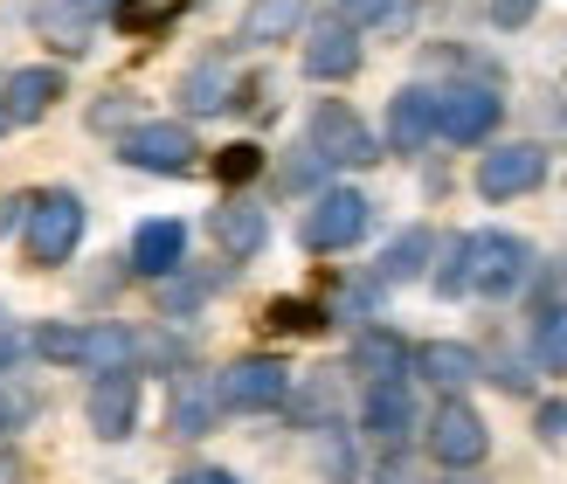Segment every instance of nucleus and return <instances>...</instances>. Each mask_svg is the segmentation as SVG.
<instances>
[{
    "label": "nucleus",
    "instance_id": "nucleus-1",
    "mask_svg": "<svg viewBox=\"0 0 567 484\" xmlns=\"http://www.w3.org/2000/svg\"><path fill=\"white\" fill-rule=\"evenodd\" d=\"M533 277V249L513 229H471L464 236V291L477 298H513Z\"/></svg>",
    "mask_w": 567,
    "mask_h": 484
},
{
    "label": "nucleus",
    "instance_id": "nucleus-34",
    "mask_svg": "<svg viewBox=\"0 0 567 484\" xmlns=\"http://www.w3.org/2000/svg\"><path fill=\"white\" fill-rule=\"evenodd\" d=\"M21 353H28V332H21V326L8 319V311H0V367H14Z\"/></svg>",
    "mask_w": 567,
    "mask_h": 484
},
{
    "label": "nucleus",
    "instance_id": "nucleus-29",
    "mask_svg": "<svg viewBox=\"0 0 567 484\" xmlns=\"http://www.w3.org/2000/svg\"><path fill=\"white\" fill-rule=\"evenodd\" d=\"M319 464H326V477H332V484H347V477H353V457H347V430H339V422H326Z\"/></svg>",
    "mask_w": 567,
    "mask_h": 484
},
{
    "label": "nucleus",
    "instance_id": "nucleus-33",
    "mask_svg": "<svg viewBox=\"0 0 567 484\" xmlns=\"http://www.w3.org/2000/svg\"><path fill=\"white\" fill-rule=\"evenodd\" d=\"M485 8H492L498 28H526L533 14H540V0H485Z\"/></svg>",
    "mask_w": 567,
    "mask_h": 484
},
{
    "label": "nucleus",
    "instance_id": "nucleus-41",
    "mask_svg": "<svg viewBox=\"0 0 567 484\" xmlns=\"http://www.w3.org/2000/svg\"><path fill=\"white\" fill-rule=\"evenodd\" d=\"M0 132H8V111H0Z\"/></svg>",
    "mask_w": 567,
    "mask_h": 484
},
{
    "label": "nucleus",
    "instance_id": "nucleus-28",
    "mask_svg": "<svg viewBox=\"0 0 567 484\" xmlns=\"http://www.w3.org/2000/svg\"><path fill=\"white\" fill-rule=\"evenodd\" d=\"M76 339H83V326H42V332H35V353L76 367Z\"/></svg>",
    "mask_w": 567,
    "mask_h": 484
},
{
    "label": "nucleus",
    "instance_id": "nucleus-18",
    "mask_svg": "<svg viewBox=\"0 0 567 484\" xmlns=\"http://www.w3.org/2000/svg\"><path fill=\"white\" fill-rule=\"evenodd\" d=\"M138 332L132 326H118V319H97V326H83V339H76V367L83 374H111V367H138Z\"/></svg>",
    "mask_w": 567,
    "mask_h": 484
},
{
    "label": "nucleus",
    "instance_id": "nucleus-3",
    "mask_svg": "<svg viewBox=\"0 0 567 484\" xmlns=\"http://www.w3.org/2000/svg\"><path fill=\"white\" fill-rule=\"evenodd\" d=\"M311 159L319 166H374L381 138H374V125H367L353 104L326 97L319 111H311Z\"/></svg>",
    "mask_w": 567,
    "mask_h": 484
},
{
    "label": "nucleus",
    "instance_id": "nucleus-32",
    "mask_svg": "<svg viewBox=\"0 0 567 484\" xmlns=\"http://www.w3.org/2000/svg\"><path fill=\"white\" fill-rule=\"evenodd\" d=\"M257 166H264V153H257V146H221L215 174H221V181H249V174H257Z\"/></svg>",
    "mask_w": 567,
    "mask_h": 484
},
{
    "label": "nucleus",
    "instance_id": "nucleus-23",
    "mask_svg": "<svg viewBox=\"0 0 567 484\" xmlns=\"http://www.w3.org/2000/svg\"><path fill=\"white\" fill-rule=\"evenodd\" d=\"M181 104L187 111H221V104H229V63H215V55H208V63H194L181 76Z\"/></svg>",
    "mask_w": 567,
    "mask_h": 484
},
{
    "label": "nucleus",
    "instance_id": "nucleus-10",
    "mask_svg": "<svg viewBox=\"0 0 567 484\" xmlns=\"http://www.w3.org/2000/svg\"><path fill=\"white\" fill-rule=\"evenodd\" d=\"M83 415H91V430L104 443H125L138 430V374H132V367L91 374V388H83Z\"/></svg>",
    "mask_w": 567,
    "mask_h": 484
},
{
    "label": "nucleus",
    "instance_id": "nucleus-7",
    "mask_svg": "<svg viewBox=\"0 0 567 484\" xmlns=\"http://www.w3.org/2000/svg\"><path fill=\"white\" fill-rule=\"evenodd\" d=\"M430 457L450 464V471H477L492 457V430H485V415H477L464 394H450V402L430 415Z\"/></svg>",
    "mask_w": 567,
    "mask_h": 484
},
{
    "label": "nucleus",
    "instance_id": "nucleus-11",
    "mask_svg": "<svg viewBox=\"0 0 567 484\" xmlns=\"http://www.w3.org/2000/svg\"><path fill=\"white\" fill-rule=\"evenodd\" d=\"M360 28L353 21H319V28H311V35H305V76L311 83H347L353 70H360Z\"/></svg>",
    "mask_w": 567,
    "mask_h": 484
},
{
    "label": "nucleus",
    "instance_id": "nucleus-13",
    "mask_svg": "<svg viewBox=\"0 0 567 484\" xmlns=\"http://www.w3.org/2000/svg\"><path fill=\"white\" fill-rule=\"evenodd\" d=\"M360 430L374 436V443H402L415 430V394H409V374H394V381H367L360 394Z\"/></svg>",
    "mask_w": 567,
    "mask_h": 484
},
{
    "label": "nucleus",
    "instance_id": "nucleus-5",
    "mask_svg": "<svg viewBox=\"0 0 567 484\" xmlns=\"http://www.w3.org/2000/svg\"><path fill=\"white\" fill-rule=\"evenodd\" d=\"M367 222H374V202H367L360 187H326L319 202L305 208V249H319V256H332V249H353L360 236H367Z\"/></svg>",
    "mask_w": 567,
    "mask_h": 484
},
{
    "label": "nucleus",
    "instance_id": "nucleus-12",
    "mask_svg": "<svg viewBox=\"0 0 567 484\" xmlns=\"http://www.w3.org/2000/svg\"><path fill=\"white\" fill-rule=\"evenodd\" d=\"M208 236L229 264H249V256H264V243H270V215L257 202H243V194H229L221 208H208Z\"/></svg>",
    "mask_w": 567,
    "mask_h": 484
},
{
    "label": "nucleus",
    "instance_id": "nucleus-40",
    "mask_svg": "<svg viewBox=\"0 0 567 484\" xmlns=\"http://www.w3.org/2000/svg\"><path fill=\"white\" fill-rule=\"evenodd\" d=\"M443 484H485V477H477V471H450Z\"/></svg>",
    "mask_w": 567,
    "mask_h": 484
},
{
    "label": "nucleus",
    "instance_id": "nucleus-37",
    "mask_svg": "<svg viewBox=\"0 0 567 484\" xmlns=\"http://www.w3.org/2000/svg\"><path fill=\"white\" fill-rule=\"evenodd\" d=\"M174 484H236L229 471H187V477H174Z\"/></svg>",
    "mask_w": 567,
    "mask_h": 484
},
{
    "label": "nucleus",
    "instance_id": "nucleus-24",
    "mask_svg": "<svg viewBox=\"0 0 567 484\" xmlns=\"http://www.w3.org/2000/svg\"><path fill=\"white\" fill-rule=\"evenodd\" d=\"M533 360H540L547 374H567V298L540 311V326H533Z\"/></svg>",
    "mask_w": 567,
    "mask_h": 484
},
{
    "label": "nucleus",
    "instance_id": "nucleus-14",
    "mask_svg": "<svg viewBox=\"0 0 567 484\" xmlns=\"http://www.w3.org/2000/svg\"><path fill=\"white\" fill-rule=\"evenodd\" d=\"M436 138V91L430 83H409L388 104V153H422Z\"/></svg>",
    "mask_w": 567,
    "mask_h": 484
},
{
    "label": "nucleus",
    "instance_id": "nucleus-39",
    "mask_svg": "<svg viewBox=\"0 0 567 484\" xmlns=\"http://www.w3.org/2000/svg\"><path fill=\"white\" fill-rule=\"evenodd\" d=\"M21 415V402H8V394H0V430H8V422Z\"/></svg>",
    "mask_w": 567,
    "mask_h": 484
},
{
    "label": "nucleus",
    "instance_id": "nucleus-4",
    "mask_svg": "<svg viewBox=\"0 0 567 484\" xmlns=\"http://www.w3.org/2000/svg\"><path fill=\"white\" fill-rule=\"evenodd\" d=\"M221 388V409H243V415H264V409H284L291 402V367L277 353H243L215 374Z\"/></svg>",
    "mask_w": 567,
    "mask_h": 484
},
{
    "label": "nucleus",
    "instance_id": "nucleus-35",
    "mask_svg": "<svg viewBox=\"0 0 567 484\" xmlns=\"http://www.w3.org/2000/svg\"><path fill=\"white\" fill-rule=\"evenodd\" d=\"M125 111H132V104H125V91H111V97H104V104L91 111V125L104 132V125H118V119H125Z\"/></svg>",
    "mask_w": 567,
    "mask_h": 484
},
{
    "label": "nucleus",
    "instance_id": "nucleus-38",
    "mask_svg": "<svg viewBox=\"0 0 567 484\" xmlns=\"http://www.w3.org/2000/svg\"><path fill=\"white\" fill-rule=\"evenodd\" d=\"M0 484H21V457H14V450H0Z\"/></svg>",
    "mask_w": 567,
    "mask_h": 484
},
{
    "label": "nucleus",
    "instance_id": "nucleus-19",
    "mask_svg": "<svg viewBox=\"0 0 567 484\" xmlns=\"http://www.w3.org/2000/svg\"><path fill=\"white\" fill-rule=\"evenodd\" d=\"M215 415H221V388H215V374H181V381H174V402H166L174 436H208Z\"/></svg>",
    "mask_w": 567,
    "mask_h": 484
},
{
    "label": "nucleus",
    "instance_id": "nucleus-31",
    "mask_svg": "<svg viewBox=\"0 0 567 484\" xmlns=\"http://www.w3.org/2000/svg\"><path fill=\"white\" fill-rule=\"evenodd\" d=\"M374 484H430V477H422V464L409 457V450H388V457L374 464Z\"/></svg>",
    "mask_w": 567,
    "mask_h": 484
},
{
    "label": "nucleus",
    "instance_id": "nucleus-22",
    "mask_svg": "<svg viewBox=\"0 0 567 484\" xmlns=\"http://www.w3.org/2000/svg\"><path fill=\"white\" fill-rule=\"evenodd\" d=\"M436 256V236L430 229H402L388 243V256H381V284H409V277H422V264Z\"/></svg>",
    "mask_w": 567,
    "mask_h": 484
},
{
    "label": "nucleus",
    "instance_id": "nucleus-30",
    "mask_svg": "<svg viewBox=\"0 0 567 484\" xmlns=\"http://www.w3.org/2000/svg\"><path fill=\"white\" fill-rule=\"evenodd\" d=\"M436 264H443V270H436V291H443V298H464V236H450Z\"/></svg>",
    "mask_w": 567,
    "mask_h": 484
},
{
    "label": "nucleus",
    "instance_id": "nucleus-36",
    "mask_svg": "<svg viewBox=\"0 0 567 484\" xmlns=\"http://www.w3.org/2000/svg\"><path fill=\"white\" fill-rule=\"evenodd\" d=\"M540 436H567V402H547L540 409Z\"/></svg>",
    "mask_w": 567,
    "mask_h": 484
},
{
    "label": "nucleus",
    "instance_id": "nucleus-20",
    "mask_svg": "<svg viewBox=\"0 0 567 484\" xmlns=\"http://www.w3.org/2000/svg\"><path fill=\"white\" fill-rule=\"evenodd\" d=\"M311 14V0H249L243 8V28H236V42L249 49H270V42H291L298 28Z\"/></svg>",
    "mask_w": 567,
    "mask_h": 484
},
{
    "label": "nucleus",
    "instance_id": "nucleus-17",
    "mask_svg": "<svg viewBox=\"0 0 567 484\" xmlns=\"http://www.w3.org/2000/svg\"><path fill=\"white\" fill-rule=\"evenodd\" d=\"M409 367H415L430 388H443V394H464L477 374H485V360H477L471 347H457V339H430V347H415Z\"/></svg>",
    "mask_w": 567,
    "mask_h": 484
},
{
    "label": "nucleus",
    "instance_id": "nucleus-26",
    "mask_svg": "<svg viewBox=\"0 0 567 484\" xmlns=\"http://www.w3.org/2000/svg\"><path fill=\"white\" fill-rule=\"evenodd\" d=\"M174 14H181V0H118V21L138 28V35H146V28H166Z\"/></svg>",
    "mask_w": 567,
    "mask_h": 484
},
{
    "label": "nucleus",
    "instance_id": "nucleus-21",
    "mask_svg": "<svg viewBox=\"0 0 567 484\" xmlns=\"http://www.w3.org/2000/svg\"><path fill=\"white\" fill-rule=\"evenodd\" d=\"M409 360H415V347H402V332H388V326H367V332L353 339V367H360L367 381L409 374Z\"/></svg>",
    "mask_w": 567,
    "mask_h": 484
},
{
    "label": "nucleus",
    "instance_id": "nucleus-9",
    "mask_svg": "<svg viewBox=\"0 0 567 484\" xmlns=\"http://www.w3.org/2000/svg\"><path fill=\"white\" fill-rule=\"evenodd\" d=\"M547 146H533V138H513V146H492L485 159H477V194L485 202H519V194H533L547 181Z\"/></svg>",
    "mask_w": 567,
    "mask_h": 484
},
{
    "label": "nucleus",
    "instance_id": "nucleus-2",
    "mask_svg": "<svg viewBox=\"0 0 567 484\" xmlns=\"http://www.w3.org/2000/svg\"><path fill=\"white\" fill-rule=\"evenodd\" d=\"M83 243V202L70 187H49L28 202V222H21V249H28V264L35 270H55V264H70Z\"/></svg>",
    "mask_w": 567,
    "mask_h": 484
},
{
    "label": "nucleus",
    "instance_id": "nucleus-8",
    "mask_svg": "<svg viewBox=\"0 0 567 484\" xmlns=\"http://www.w3.org/2000/svg\"><path fill=\"white\" fill-rule=\"evenodd\" d=\"M125 166H138V174H194V159H202V146H194V132L174 125V119H153V125H132L125 146H118Z\"/></svg>",
    "mask_w": 567,
    "mask_h": 484
},
{
    "label": "nucleus",
    "instance_id": "nucleus-25",
    "mask_svg": "<svg viewBox=\"0 0 567 484\" xmlns=\"http://www.w3.org/2000/svg\"><path fill=\"white\" fill-rule=\"evenodd\" d=\"M332 14L353 21V28H402L409 21V0H332Z\"/></svg>",
    "mask_w": 567,
    "mask_h": 484
},
{
    "label": "nucleus",
    "instance_id": "nucleus-6",
    "mask_svg": "<svg viewBox=\"0 0 567 484\" xmlns=\"http://www.w3.org/2000/svg\"><path fill=\"white\" fill-rule=\"evenodd\" d=\"M498 119H505V97L492 83H450V91H436V138H450V146H485Z\"/></svg>",
    "mask_w": 567,
    "mask_h": 484
},
{
    "label": "nucleus",
    "instance_id": "nucleus-15",
    "mask_svg": "<svg viewBox=\"0 0 567 484\" xmlns=\"http://www.w3.org/2000/svg\"><path fill=\"white\" fill-rule=\"evenodd\" d=\"M55 97H63V70L35 63V70H14V76H8L0 111H8V125H42L49 111H55Z\"/></svg>",
    "mask_w": 567,
    "mask_h": 484
},
{
    "label": "nucleus",
    "instance_id": "nucleus-27",
    "mask_svg": "<svg viewBox=\"0 0 567 484\" xmlns=\"http://www.w3.org/2000/svg\"><path fill=\"white\" fill-rule=\"evenodd\" d=\"M270 326H284V332H319V326H326V305H305V298H277V305H270Z\"/></svg>",
    "mask_w": 567,
    "mask_h": 484
},
{
    "label": "nucleus",
    "instance_id": "nucleus-16",
    "mask_svg": "<svg viewBox=\"0 0 567 484\" xmlns=\"http://www.w3.org/2000/svg\"><path fill=\"white\" fill-rule=\"evenodd\" d=\"M181 256H187V229H181V222L174 215H159V222H138V229H132V270L138 277H174L181 270Z\"/></svg>",
    "mask_w": 567,
    "mask_h": 484
}]
</instances>
